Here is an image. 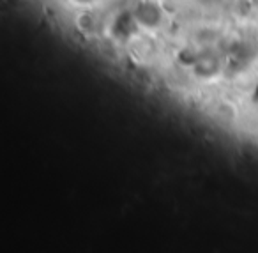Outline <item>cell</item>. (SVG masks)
<instances>
[{"instance_id": "obj_1", "label": "cell", "mask_w": 258, "mask_h": 253, "mask_svg": "<svg viewBox=\"0 0 258 253\" xmlns=\"http://www.w3.org/2000/svg\"><path fill=\"white\" fill-rule=\"evenodd\" d=\"M71 2H75L76 6H92L96 0H71Z\"/></svg>"}]
</instances>
